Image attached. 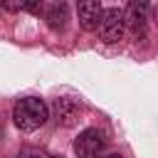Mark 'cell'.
I'll use <instances>...</instances> for the list:
<instances>
[{
	"mask_svg": "<svg viewBox=\"0 0 158 158\" xmlns=\"http://www.w3.org/2000/svg\"><path fill=\"white\" fill-rule=\"evenodd\" d=\"M0 5L10 12H17V10H25V0H0Z\"/></svg>",
	"mask_w": 158,
	"mask_h": 158,
	"instance_id": "cell-8",
	"label": "cell"
},
{
	"mask_svg": "<svg viewBox=\"0 0 158 158\" xmlns=\"http://www.w3.org/2000/svg\"><path fill=\"white\" fill-rule=\"evenodd\" d=\"M22 158H42V156H40V153H35V151H30V153H25Z\"/></svg>",
	"mask_w": 158,
	"mask_h": 158,
	"instance_id": "cell-10",
	"label": "cell"
},
{
	"mask_svg": "<svg viewBox=\"0 0 158 158\" xmlns=\"http://www.w3.org/2000/svg\"><path fill=\"white\" fill-rule=\"evenodd\" d=\"M101 12H104L101 0H79V5H77L79 25H81L84 30H96V22H99Z\"/></svg>",
	"mask_w": 158,
	"mask_h": 158,
	"instance_id": "cell-5",
	"label": "cell"
},
{
	"mask_svg": "<svg viewBox=\"0 0 158 158\" xmlns=\"http://www.w3.org/2000/svg\"><path fill=\"white\" fill-rule=\"evenodd\" d=\"M123 12L118 7H109L101 12L99 22H96V30H99V37L106 42V44H114L123 37Z\"/></svg>",
	"mask_w": 158,
	"mask_h": 158,
	"instance_id": "cell-2",
	"label": "cell"
},
{
	"mask_svg": "<svg viewBox=\"0 0 158 158\" xmlns=\"http://www.w3.org/2000/svg\"><path fill=\"white\" fill-rule=\"evenodd\" d=\"M106 158H121V156H106Z\"/></svg>",
	"mask_w": 158,
	"mask_h": 158,
	"instance_id": "cell-11",
	"label": "cell"
},
{
	"mask_svg": "<svg viewBox=\"0 0 158 158\" xmlns=\"http://www.w3.org/2000/svg\"><path fill=\"white\" fill-rule=\"evenodd\" d=\"M49 118V109L42 99L37 96H27L20 99L12 109V121L20 131H35L40 126H44V121Z\"/></svg>",
	"mask_w": 158,
	"mask_h": 158,
	"instance_id": "cell-1",
	"label": "cell"
},
{
	"mask_svg": "<svg viewBox=\"0 0 158 158\" xmlns=\"http://www.w3.org/2000/svg\"><path fill=\"white\" fill-rule=\"evenodd\" d=\"M74 151L79 158H99V153L104 151V136L99 128H86L79 133V138L74 141Z\"/></svg>",
	"mask_w": 158,
	"mask_h": 158,
	"instance_id": "cell-3",
	"label": "cell"
},
{
	"mask_svg": "<svg viewBox=\"0 0 158 158\" xmlns=\"http://www.w3.org/2000/svg\"><path fill=\"white\" fill-rule=\"evenodd\" d=\"M148 10H151L148 0H128L123 10V25H128L131 30H141L148 20Z\"/></svg>",
	"mask_w": 158,
	"mask_h": 158,
	"instance_id": "cell-4",
	"label": "cell"
},
{
	"mask_svg": "<svg viewBox=\"0 0 158 158\" xmlns=\"http://www.w3.org/2000/svg\"><path fill=\"white\" fill-rule=\"evenodd\" d=\"M79 104L74 101V99H57L54 101V114H57V121L62 123V126H72V123H77V118H79Z\"/></svg>",
	"mask_w": 158,
	"mask_h": 158,
	"instance_id": "cell-6",
	"label": "cell"
},
{
	"mask_svg": "<svg viewBox=\"0 0 158 158\" xmlns=\"http://www.w3.org/2000/svg\"><path fill=\"white\" fill-rule=\"evenodd\" d=\"M40 7H42V0H25V10H27V12L37 15V12H40Z\"/></svg>",
	"mask_w": 158,
	"mask_h": 158,
	"instance_id": "cell-9",
	"label": "cell"
},
{
	"mask_svg": "<svg viewBox=\"0 0 158 158\" xmlns=\"http://www.w3.org/2000/svg\"><path fill=\"white\" fill-rule=\"evenodd\" d=\"M67 20H69V10H67L64 2H57V5H52L47 10V25L52 30H62L67 25Z\"/></svg>",
	"mask_w": 158,
	"mask_h": 158,
	"instance_id": "cell-7",
	"label": "cell"
}]
</instances>
